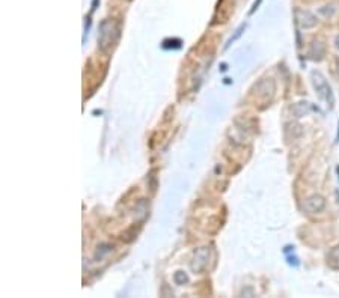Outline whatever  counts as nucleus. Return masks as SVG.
Returning a JSON list of instances; mask_svg holds the SVG:
<instances>
[{
	"label": "nucleus",
	"instance_id": "nucleus-5",
	"mask_svg": "<svg viewBox=\"0 0 339 298\" xmlns=\"http://www.w3.org/2000/svg\"><path fill=\"white\" fill-rule=\"evenodd\" d=\"M327 262H329V265H330L332 268L339 270V245L330 250V253H329V256H327Z\"/></svg>",
	"mask_w": 339,
	"mask_h": 298
},
{
	"label": "nucleus",
	"instance_id": "nucleus-1",
	"mask_svg": "<svg viewBox=\"0 0 339 298\" xmlns=\"http://www.w3.org/2000/svg\"><path fill=\"white\" fill-rule=\"evenodd\" d=\"M312 83H314V87H315V90L318 92V95H320L323 100H326L327 104H329L330 107H333V104H335V96H333L332 87H330V84L326 81V78L320 74V73L314 71V73H312Z\"/></svg>",
	"mask_w": 339,
	"mask_h": 298
},
{
	"label": "nucleus",
	"instance_id": "nucleus-4",
	"mask_svg": "<svg viewBox=\"0 0 339 298\" xmlns=\"http://www.w3.org/2000/svg\"><path fill=\"white\" fill-rule=\"evenodd\" d=\"M324 44L323 42H320V41H315L314 44H312V47H311V52H309V55H311V58L314 59V61H320L323 56H324Z\"/></svg>",
	"mask_w": 339,
	"mask_h": 298
},
{
	"label": "nucleus",
	"instance_id": "nucleus-7",
	"mask_svg": "<svg viewBox=\"0 0 339 298\" xmlns=\"http://www.w3.org/2000/svg\"><path fill=\"white\" fill-rule=\"evenodd\" d=\"M336 47H338V48H339V36H338V38H336Z\"/></svg>",
	"mask_w": 339,
	"mask_h": 298
},
{
	"label": "nucleus",
	"instance_id": "nucleus-9",
	"mask_svg": "<svg viewBox=\"0 0 339 298\" xmlns=\"http://www.w3.org/2000/svg\"><path fill=\"white\" fill-rule=\"evenodd\" d=\"M338 70H339V68H338Z\"/></svg>",
	"mask_w": 339,
	"mask_h": 298
},
{
	"label": "nucleus",
	"instance_id": "nucleus-8",
	"mask_svg": "<svg viewBox=\"0 0 339 298\" xmlns=\"http://www.w3.org/2000/svg\"><path fill=\"white\" fill-rule=\"evenodd\" d=\"M338 172H339V167H338Z\"/></svg>",
	"mask_w": 339,
	"mask_h": 298
},
{
	"label": "nucleus",
	"instance_id": "nucleus-2",
	"mask_svg": "<svg viewBox=\"0 0 339 298\" xmlns=\"http://www.w3.org/2000/svg\"><path fill=\"white\" fill-rule=\"evenodd\" d=\"M294 14H296V20H297V23H299V26H300L302 29H312V27L317 26V23H318L317 17H315L312 12L306 11V9H300V8H297V9L294 11Z\"/></svg>",
	"mask_w": 339,
	"mask_h": 298
},
{
	"label": "nucleus",
	"instance_id": "nucleus-6",
	"mask_svg": "<svg viewBox=\"0 0 339 298\" xmlns=\"http://www.w3.org/2000/svg\"><path fill=\"white\" fill-rule=\"evenodd\" d=\"M259 3H261V0H256L254 3V6H252V9H251V14H254L255 11L258 9V6H259Z\"/></svg>",
	"mask_w": 339,
	"mask_h": 298
},
{
	"label": "nucleus",
	"instance_id": "nucleus-3",
	"mask_svg": "<svg viewBox=\"0 0 339 298\" xmlns=\"http://www.w3.org/2000/svg\"><path fill=\"white\" fill-rule=\"evenodd\" d=\"M324 207H326V199L320 194H314V196L308 197L303 204V210L309 214L320 213L324 210Z\"/></svg>",
	"mask_w": 339,
	"mask_h": 298
}]
</instances>
